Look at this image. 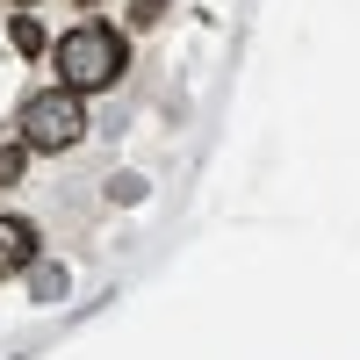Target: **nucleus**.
Returning <instances> with one entry per match:
<instances>
[{"instance_id":"1","label":"nucleus","mask_w":360,"mask_h":360,"mask_svg":"<svg viewBox=\"0 0 360 360\" xmlns=\"http://www.w3.org/2000/svg\"><path fill=\"white\" fill-rule=\"evenodd\" d=\"M58 72H65L72 94H94V86L123 79V37L101 22H79L72 37H58Z\"/></svg>"},{"instance_id":"2","label":"nucleus","mask_w":360,"mask_h":360,"mask_svg":"<svg viewBox=\"0 0 360 360\" xmlns=\"http://www.w3.org/2000/svg\"><path fill=\"white\" fill-rule=\"evenodd\" d=\"M22 137L37 144V152H65V144H79V137H86V108H79V94H72V86L37 94V101L22 108Z\"/></svg>"},{"instance_id":"3","label":"nucleus","mask_w":360,"mask_h":360,"mask_svg":"<svg viewBox=\"0 0 360 360\" xmlns=\"http://www.w3.org/2000/svg\"><path fill=\"white\" fill-rule=\"evenodd\" d=\"M29 252H37V231H29L22 217H0V274L29 266Z\"/></svg>"}]
</instances>
